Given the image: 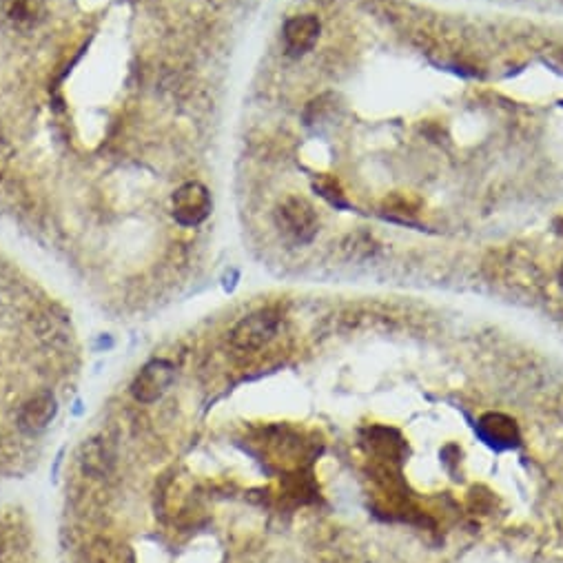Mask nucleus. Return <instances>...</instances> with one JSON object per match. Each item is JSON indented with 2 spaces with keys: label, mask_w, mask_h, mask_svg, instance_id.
Masks as SVG:
<instances>
[{
  "label": "nucleus",
  "mask_w": 563,
  "mask_h": 563,
  "mask_svg": "<svg viewBox=\"0 0 563 563\" xmlns=\"http://www.w3.org/2000/svg\"><path fill=\"white\" fill-rule=\"evenodd\" d=\"M280 311L278 309H260L233 326L231 331V346L235 351L255 353L269 344L280 329Z\"/></svg>",
  "instance_id": "nucleus-1"
},
{
  "label": "nucleus",
  "mask_w": 563,
  "mask_h": 563,
  "mask_svg": "<svg viewBox=\"0 0 563 563\" xmlns=\"http://www.w3.org/2000/svg\"><path fill=\"white\" fill-rule=\"evenodd\" d=\"M315 191H320V196H324L331 204H335V207H346L344 193L340 187H337L335 180L324 178L320 182H315Z\"/></svg>",
  "instance_id": "nucleus-10"
},
{
  "label": "nucleus",
  "mask_w": 563,
  "mask_h": 563,
  "mask_svg": "<svg viewBox=\"0 0 563 563\" xmlns=\"http://www.w3.org/2000/svg\"><path fill=\"white\" fill-rule=\"evenodd\" d=\"M5 9H7V16L16 20V23H23V20H32V16H34L32 0H7Z\"/></svg>",
  "instance_id": "nucleus-11"
},
{
  "label": "nucleus",
  "mask_w": 563,
  "mask_h": 563,
  "mask_svg": "<svg viewBox=\"0 0 563 563\" xmlns=\"http://www.w3.org/2000/svg\"><path fill=\"white\" fill-rule=\"evenodd\" d=\"M176 382V366L167 360H151L142 366L131 384V395L140 404H153Z\"/></svg>",
  "instance_id": "nucleus-4"
},
{
  "label": "nucleus",
  "mask_w": 563,
  "mask_h": 563,
  "mask_svg": "<svg viewBox=\"0 0 563 563\" xmlns=\"http://www.w3.org/2000/svg\"><path fill=\"white\" fill-rule=\"evenodd\" d=\"M58 415V402L51 393H38L29 397L18 413V428L25 435L43 433Z\"/></svg>",
  "instance_id": "nucleus-5"
},
{
  "label": "nucleus",
  "mask_w": 563,
  "mask_h": 563,
  "mask_svg": "<svg viewBox=\"0 0 563 563\" xmlns=\"http://www.w3.org/2000/svg\"><path fill=\"white\" fill-rule=\"evenodd\" d=\"M320 20L313 14L295 16L284 25V47L291 56H302L313 49V45L320 38Z\"/></svg>",
  "instance_id": "nucleus-8"
},
{
  "label": "nucleus",
  "mask_w": 563,
  "mask_h": 563,
  "mask_svg": "<svg viewBox=\"0 0 563 563\" xmlns=\"http://www.w3.org/2000/svg\"><path fill=\"white\" fill-rule=\"evenodd\" d=\"M116 453L105 437H91L80 448V468L91 479H105L114 473Z\"/></svg>",
  "instance_id": "nucleus-7"
},
{
  "label": "nucleus",
  "mask_w": 563,
  "mask_h": 563,
  "mask_svg": "<svg viewBox=\"0 0 563 563\" xmlns=\"http://www.w3.org/2000/svg\"><path fill=\"white\" fill-rule=\"evenodd\" d=\"M561 278H563V266H561Z\"/></svg>",
  "instance_id": "nucleus-13"
},
{
  "label": "nucleus",
  "mask_w": 563,
  "mask_h": 563,
  "mask_svg": "<svg viewBox=\"0 0 563 563\" xmlns=\"http://www.w3.org/2000/svg\"><path fill=\"white\" fill-rule=\"evenodd\" d=\"M173 218L182 227H198L211 213V193L202 182H184L171 198Z\"/></svg>",
  "instance_id": "nucleus-3"
},
{
  "label": "nucleus",
  "mask_w": 563,
  "mask_h": 563,
  "mask_svg": "<svg viewBox=\"0 0 563 563\" xmlns=\"http://www.w3.org/2000/svg\"><path fill=\"white\" fill-rule=\"evenodd\" d=\"M555 227H557V233H561V235H563V218H561V220H557Z\"/></svg>",
  "instance_id": "nucleus-12"
},
{
  "label": "nucleus",
  "mask_w": 563,
  "mask_h": 563,
  "mask_svg": "<svg viewBox=\"0 0 563 563\" xmlns=\"http://www.w3.org/2000/svg\"><path fill=\"white\" fill-rule=\"evenodd\" d=\"M87 563H136L133 550L111 537H98L89 544Z\"/></svg>",
  "instance_id": "nucleus-9"
},
{
  "label": "nucleus",
  "mask_w": 563,
  "mask_h": 563,
  "mask_svg": "<svg viewBox=\"0 0 563 563\" xmlns=\"http://www.w3.org/2000/svg\"><path fill=\"white\" fill-rule=\"evenodd\" d=\"M275 222L286 235H291L300 244L311 242L320 231V218H317L313 204L300 196L282 200L278 211H275Z\"/></svg>",
  "instance_id": "nucleus-2"
},
{
  "label": "nucleus",
  "mask_w": 563,
  "mask_h": 563,
  "mask_svg": "<svg viewBox=\"0 0 563 563\" xmlns=\"http://www.w3.org/2000/svg\"><path fill=\"white\" fill-rule=\"evenodd\" d=\"M477 433L484 439L488 446H493L497 450L513 448L519 444V426L513 417H508L504 413H486L479 419Z\"/></svg>",
  "instance_id": "nucleus-6"
}]
</instances>
